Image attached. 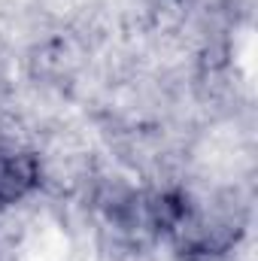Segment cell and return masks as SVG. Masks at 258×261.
Listing matches in <instances>:
<instances>
[{"instance_id": "6da1fadb", "label": "cell", "mask_w": 258, "mask_h": 261, "mask_svg": "<svg viewBox=\"0 0 258 261\" xmlns=\"http://www.w3.org/2000/svg\"><path fill=\"white\" fill-rule=\"evenodd\" d=\"M40 186V164L31 152L0 143V206L18 203Z\"/></svg>"}]
</instances>
